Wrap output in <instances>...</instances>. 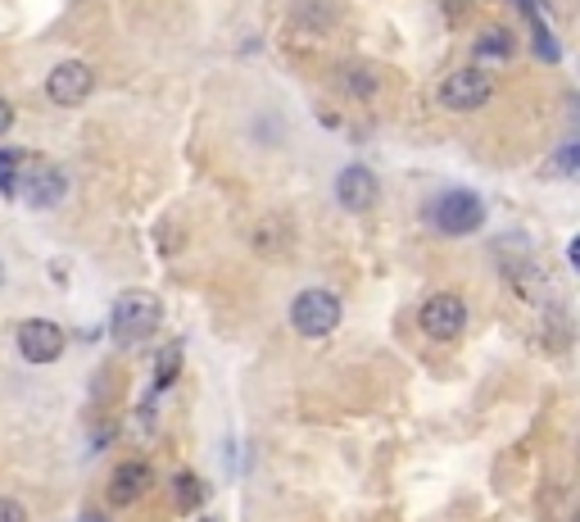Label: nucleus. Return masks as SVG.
Returning a JSON list of instances; mask_svg holds the SVG:
<instances>
[{
    "mask_svg": "<svg viewBox=\"0 0 580 522\" xmlns=\"http://www.w3.org/2000/svg\"><path fill=\"white\" fill-rule=\"evenodd\" d=\"M336 200L340 209H350V214H368L376 200H381V182L368 164H350V168H340L336 177Z\"/></svg>",
    "mask_w": 580,
    "mask_h": 522,
    "instance_id": "6e6552de",
    "label": "nucleus"
},
{
    "mask_svg": "<svg viewBox=\"0 0 580 522\" xmlns=\"http://www.w3.org/2000/svg\"><path fill=\"white\" fill-rule=\"evenodd\" d=\"M558 164H562V173H567V177L576 173V145H562V155H558Z\"/></svg>",
    "mask_w": 580,
    "mask_h": 522,
    "instance_id": "f3484780",
    "label": "nucleus"
},
{
    "mask_svg": "<svg viewBox=\"0 0 580 522\" xmlns=\"http://www.w3.org/2000/svg\"><path fill=\"white\" fill-rule=\"evenodd\" d=\"M0 282H6V269H0Z\"/></svg>",
    "mask_w": 580,
    "mask_h": 522,
    "instance_id": "6ab92c4d",
    "label": "nucleus"
},
{
    "mask_svg": "<svg viewBox=\"0 0 580 522\" xmlns=\"http://www.w3.org/2000/svg\"><path fill=\"white\" fill-rule=\"evenodd\" d=\"M64 327L59 323H51V318H28L23 327H19V355L28 359V363H55L59 355H64Z\"/></svg>",
    "mask_w": 580,
    "mask_h": 522,
    "instance_id": "0eeeda50",
    "label": "nucleus"
},
{
    "mask_svg": "<svg viewBox=\"0 0 580 522\" xmlns=\"http://www.w3.org/2000/svg\"><path fill=\"white\" fill-rule=\"evenodd\" d=\"M205 500H209V491H205V481H200L196 472H177V477H173V504H177L182 513H196Z\"/></svg>",
    "mask_w": 580,
    "mask_h": 522,
    "instance_id": "9b49d317",
    "label": "nucleus"
},
{
    "mask_svg": "<svg viewBox=\"0 0 580 522\" xmlns=\"http://www.w3.org/2000/svg\"><path fill=\"white\" fill-rule=\"evenodd\" d=\"M422 331H427L431 341H458L462 337V327H468V301L453 291H436L427 305H422L417 314Z\"/></svg>",
    "mask_w": 580,
    "mask_h": 522,
    "instance_id": "20e7f679",
    "label": "nucleus"
},
{
    "mask_svg": "<svg viewBox=\"0 0 580 522\" xmlns=\"http://www.w3.org/2000/svg\"><path fill=\"white\" fill-rule=\"evenodd\" d=\"M472 51H477V59H485V64H490V59H508V55H513V32H508V28H485V32L477 36Z\"/></svg>",
    "mask_w": 580,
    "mask_h": 522,
    "instance_id": "f8f14e48",
    "label": "nucleus"
},
{
    "mask_svg": "<svg viewBox=\"0 0 580 522\" xmlns=\"http://www.w3.org/2000/svg\"><path fill=\"white\" fill-rule=\"evenodd\" d=\"M436 100H440V109H449V115H477V109H485L494 100V78L485 68H477V64L453 68L449 78L440 83Z\"/></svg>",
    "mask_w": 580,
    "mask_h": 522,
    "instance_id": "7ed1b4c3",
    "label": "nucleus"
},
{
    "mask_svg": "<svg viewBox=\"0 0 580 522\" xmlns=\"http://www.w3.org/2000/svg\"><path fill=\"white\" fill-rule=\"evenodd\" d=\"M205 522H218V518H205Z\"/></svg>",
    "mask_w": 580,
    "mask_h": 522,
    "instance_id": "aec40b11",
    "label": "nucleus"
},
{
    "mask_svg": "<svg viewBox=\"0 0 580 522\" xmlns=\"http://www.w3.org/2000/svg\"><path fill=\"white\" fill-rule=\"evenodd\" d=\"M83 522H100V518H96V513H87V518H83Z\"/></svg>",
    "mask_w": 580,
    "mask_h": 522,
    "instance_id": "a211bd4d",
    "label": "nucleus"
},
{
    "mask_svg": "<svg viewBox=\"0 0 580 522\" xmlns=\"http://www.w3.org/2000/svg\"><path fill=\"white\" fill-rule=\"evenodd\" d=\"M14 128V105L6 100V96H0V137H6Z\"/></svg>",
    "mask_w": 580,
    "mask_h": 522,
    "instance_id": "dca6fc26",
    "label": "nucleus"
},
{
    "mask_svg": "<svg viewBox=\"0 0 580 522\" xmlns=\"http://www.w3.org/2000/svg\"><path fill=\"white\" fill-rule=\"evenodd\" d=\"M160 318H164V305L154 301L150 291H128V295H119V305L109 314V331L119 346H141L150 331L160 327Z\"/></svg>",
    "mask_w": 580,
    "mask_h": 522,
    "instance_id": "f257e3e1",
    "label": "nucleus"
},
{
    "mask_svg": "<svg viewBox=\"0 0 580 522\" xmlns=\"http://www.w3.org/2000/svg\"><path fill=\"white\" fill-rule=\"evenodd\" d=\"M19 164H23V151H0V192H10V196H14Z\"/></svg>",
    "mask_w": 580,
    "mask_h": 522,
    "instance_id": "4468645a",
    "label": "nucleus"
},
{
    "mask_svg": "<svg viewBox=\"0 0 580 522\" xmlns=\"http://www.w3.org/2000/svg\"><path fill=\"white\" fill-rule=\"evenodd\" d=\"M154 487V472H150V464H119L109 472V487H105V496H109V504H119V509H128V504H136L145 491Z\"/></svg>",
    "mask_w": 580,
    "mask_h": 522,
    "instance_id": "9d476101",
    "label": "nucleus"
},
{
    "mask_svg": "<svg viewBox=\"0 0 580 522\" xmlns=\"http://www.w3.org/2000/svg\"><path fill=\"white\" fill-rule=\"evenodd\" d=\"M177 368H182V346H164L160 350V372H154V391H164L177 378Z\"/></svg>",
    "mask_w": 580,
    "mask_h": 522,
    "instance_id": "ddd939ff",
    "label": "nucleus"
},
{
    "mask_svg": "<svg viewBox=\"0 0 580 522\" xmlns=\"http://www.w3.org/2000/svg\"><path fill=\"white\" fill-rule=\"evenodd\" d=\"M340 318H344V305H340L336 291L308 286V291H299L291 301V327L299 331V337H308V341L331 337V331L340 327Z\"/></svg>",
    "mask_w": 580,
    "mask_h": 522,
    "instance_id": "f03ea898",
    "label": "nucleus"
},
{
    "mask_svg": "<svg viewBox=\"0 0 580 522\" xmlns=\"http://www.w3.org/2000/svg\"><path fill=\"white\" fill-rule=\"evenodd\" d=\"M0 522H28V509L10 496H0Z\"/></svg>",
    "mask_w": 580,
    "mask_h": 522,
    "instance_id": "2eb2a0df",
    "label": "nucleus"
},
{
    "mask_svg": "<svg viewBox=\"0 0 580 522\" xmlns=\"http://www.w3.org/2000/svg\"><path fill=\"white\" fill-rule=\"evenodd\" d=\"M14 196H23L32 209H55L68 196V177H64V168L42 164V168L23 173V182H14Z\"/></svg>",
    "mask_w": 580,
    "mask_h": 522,
    "instance_id": "1a4fd4ad",
    "label": "nucleus"
},
{
    "mask_svg": "<svg viewBox=\"0 0 580 522\" xmlns=\"http://www.w3.org/2000/svg\"><path fill=\"white\" fill-rule=\"evenodd\" d=\"M91 91H96V68L83 64V59L55 64L51 78H46V96H51V105H59V109H73V105L91 100Z\"/></svg>",
    "mask_w": 580,
    "mask_h": 522,
    "instance_id": "423d86ee",
    "label": "nucleus"
},
{
    "mask_svg": "<svg viewBox=\"0 0 580 522\" xmlns=\"http://www.w3.org/2000/svg\"><path fill=\"white\" fill-rule=\"evenodd\" d=\"M485 222V200L477 192H445L436 200V228L445 237H472Z\"/></svg>",
    "mask_w": 580,
    "mask_h": 522,
    "instance_id": "39448f33",
    "label": "nucleus"
}]
</instances>
